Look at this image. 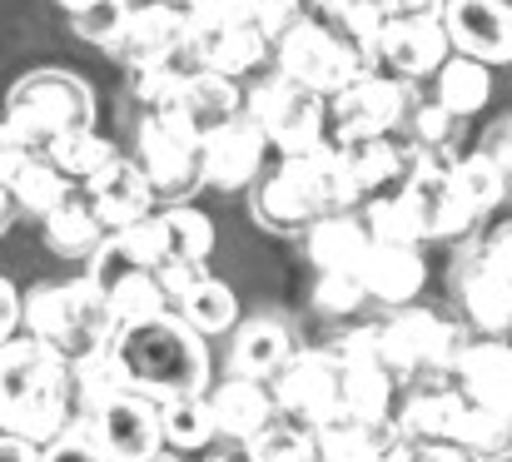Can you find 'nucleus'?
Listing matches in <instances>:
<instances>
[{"label":"nucleus","mask_w":512,"mask_h":462,"mask_svg":"<svg viewBox=\"0 0 512 462\" xmlns=\"http://www.w3.org/2000/svg\"><path fill=\"white\" fill-rule=\"evenodd\" d=\"M70 408H80L75 368L35 338H10L0 348V428L45 448L70 433Z\"/></svg>","instance_id":"f257e3e1"},{"label":"nucleus","mask_w":512,"mask_h":462,"mask_svg":"<svg viewBox=\"0 0 512 462\" xmlns=\"http://www.w3.org/2000/svg\"><path fill=\"white\" fill-rule=\"evenodd\" d=\"M110 353H115L125 388L150 398V403L199 398L209 383V348L179 313H160L150 323L120 328Z\"/></svg>","instance_id":"f03ea898"},{"label":"nucleus","mask_w":512,"mask_h":462,"mask_svg":"<svg viewBox=\"0 0 512 462\" xmlns=\"http://www.w3.org/2000/svg\"><path fill=\"white\" fill-rule=\"evenodd\" d=\"M358 199L353 169L339 140H324L309 154H289L279 159V169L259 184V219L269 229H314L329 214H348V204Z\"/></svg>","instance_id":"7ed1b4c3"},{"label":"nucleus","mask_w":512,"mask_h":462,"mask_svg":"<svg viewBox=\"0 0 512 462\" xmlns=\"http://www.w3.org/2000/svg\"><path fill=\"white\" fill-rule=\"evenodd\" d=\"M25 333L50 353H60L70 368H80L115 348L120 318L95 279H70L25 294Z\"/></svg>","instance_id":"20e7f679"},{"label":"nucleus","mask_w":512,"mask_h":462,"mask_svg":"<svg viewBox=\"0 0 512 462\" xmlns=\"http://www.w3.org/2000/svg\"><path fill=\"white\" fill-rule=\"evenodd\" d=\"M0 130L25 154L50 159V150L60 140H70L75 130H95V95L85 80H75L65 70H35L10 90Z\"/></svg>","instance_id":"39448f33"},{"label":"nucleus","mask_w":512,"mask_h":462,"mask_svg":"<svg viewBox=\"0 0 512 462\" xmlns=\"http://www.w3.org/2000/svg\"><path fill=\"white\" fill-rule=\"evenodd\" d=\"M244 115L264 130V140L284 154H309L314 145H324V120H329V100L314 95L309 85L274 75L264 85H254L244 95Z\"/></svg>","instance_id":"423d86ee"},{"label":"nucleus","mask_w":512,"mask_h":462,"mask_svg":"<svg viewBox=\"0 0 512 462\" xmlns=\"http://www.w3.org/2000/svg\"><path fill=\"white\" fill-rule=\"evenodd\" d=\"M274 55H279V75L309 85V90L324 95V100H334L339 90H348V85L368 70V65L358 60V50L343 40L324 15H319V20L304 15V20L274 45Z\"/></svg>","instance_id":"0eeeda50"},{"label":"nucleus","mask_w":512,"mask_h":462,"mask_svg":"<svg viewBox=\"0 0 512 462\" xmlns=\"http://www.w3.org/2000/svg\"><path fill=\"white\" fill-rule=\"evenodd\" d=\"M388 378H413V373H438V378H453L468 343L458 323L428 313V308H398L388 323Z\"/></svg>","instance_id":"6e6552de"},{"label":"nucleus","mask_w":512,"mask_h":462,"mask_svg":"<svg viewBox=\"0 0 512 462\" xmlns=\"http://www.w3.org/2000/svg\"><path fill=\"white\" fill-rule=\"evenodd\" d=\"M408 80L388 75V70H363L348 90L329 100V120H334V140H378L393 135L408 115Z\"/></svg>","instance_id":"1a4fd4ad"},{"label":"nucleus","mask_w":512,"mask_h":462,"mask_svg":"<svg viewBox=\"0 0 512 462\" xmlns=\"http://www.w3.org/2000/svg\"><path fill=\"white\" fill-rule=\"evenodd\" d=\"M339 393H343V363L334 353H294V363L274 378V403L279 418L319 433L324 423L339 418Z\"/></svg>","instance_id":"9d476101"},{"label":"nucleus","mask_w":512,"mask_h":462,"mask_svg":"<svg viewBox=\"0 0 512 462\" xmlns=\"http://www.w3.org/2000/svg\"><path fill=\"white\" fill-rule=\"evenodd\" d=\"M105 448L110 462H160L165 458V428H160V403L140 393H115L85 418Z\"/></svg>","instance_id":"9b49d317"},{"label":"nucleus","mask_w":512,"mask_h":462,"mask_svg":"<svg viewBox=\"0 0 512 462\" xmlns=\"http://www.w3.org/2000/svg\"><path fill=\"white\" fill-rule=\"evenodd\" d=\"M194 45V20L184 5L174 0H155V5H130V20L115 40V55L130 65V70H145V65H160L174 60L179 50Z\"/></svg>","instance_id":"f8f14e48"},{"label":"nucleus","mask_w":512,"mask_h":462,"mask_svg":"<svg viewBox=\"0 0 512 462\" xmlns=\"http://www.w3.org/2000/svg\"><path fill=\"white\" fill-rule=\"evenodd\" d=\"M140 169H145L155 194L179 199L194 184H204V174H199V140L189 130H179L174 120H165V115H145L140 120Z\"/></svg>","instance_id":"ddd939ff"},{"label":"nucleus","mask_w":512,"mask_h":462,"mask_svg":"<svg viewBox=\"0 0 512 462\" xmlns=\"http://www.w3.org/2000/svg\"><path fill=\"white\" fill-rule=\"evenodd\" d=\"M443 30L453 40V55L508 65L512 60V5L508 0H448Z\"/></svg>","instance_id":"4468645a"},{"label":"nucleus","mask_w":512,"mask_h":462,"mask_svg":"<svg viewBox=\"0 0 512 462\" xmlns=\"http://www.w3.org/2000/svg\"><path fill=\"white\" fill-rule=\"evenodd\" d=\"M448 60H453V40L443 30V15H423V20H388L373 65L398 80H418V75H438Z\"/></svg>","instance_id":"2eb2a0df"},{"label":"nucleus","mask_w":512,"mask_h":462,"mask_svg":"<svg viewBox=\"0 0 512 462\" xmlns=\"http://www.w3.org/2000/svg\"><path fill=\"white\" fill-rule=\"evenodd\" d=\"M155 115L174 120L179 130H189V135L204 145L214 130H224V125L244 120V95L234 90V80L209 75V70H194V75L179 85V95H174L165 110H155Z\"/></svg>","instance_id":"dca6fc26"},{"label":"nucleus","mask_w":512,"mask_h":462,"mask_svg":"<svg viewBox=\"0 0 512 462\" xmlns=\"http://www.w3.org/2000/svg\"><path fill=\"white\" fill-rule=\"evenodd\" d=\"M209 408H214L219 438H229L234 448H249L254 438H264V433L279 423L274 388L259 383V378H239V373H229V378L209 393Z\"/></svg>","instance_id":"f3484780"},{"label":"nucleus","mask_w":512,"mask_h":462,"mask_svg":"<svg viewBox=\"0 0 512 462\" xmlns=\"http://www.w3.org/2000/svg\"><path fill=\"white\" fill-rule=\"evenodd\" d=\"M264 154H269L264 130L244 115V120L214 130V135L199 145V174H204V184H214V189H244V184L264 169Z\"/></svg>","instance_id":"a211bd4d"},{"label":"nucleus","mask_w":512,"mask_h":462,"mask_svg":"<svg viewBox=\"0 0 512 462\" xmlns=\"http://www.w3.org/2000/svg\"><path fill=\"white\" fill-rule=\"evenodd\" d=\"M453 388L473 403V408H488V413H503L512 418V343L508 338H473L458 373H453Z\"/></svg>","instance_id":"6ab92c4d"},{"label":"nucleus","mask_w":512,"mask_h":462,"mask_svg":"<svg viewBox=\"0 0 512 462\" xmlns=\"http://www.w3.org/2000/svg\"><path fill=\"white\" fill-rule=\"evenodd\" d=\"M458 294H463L473 323L488 338H512V279L493 264V254L483 244L473 254H463V264H458Z\"/></svg>","instance_id":"aec40b11"},{"label":"nucleus","mask_w":512,"mask_h":462,"mask_svg":"<svg viewBox=\"0 0 512 462\" xmlns=\"http://www.w3.org/2000/svg\"><path fill=\"white\" fill-rule=\"evenodd\" d=\"M269 50H274V40H269L259 25H249V20L194 25V55H199V70H209V75L239 80V75H249Z\"/></svg>","instance_id":"412c9836"},{"label":"nucleus","mask_w":512,"mask_h":462,"mask_svg":"<svg viewBox=\"0 0 512 462\" xmlns=\"http://www.w3.org/2000/svg\"><path fill=\"white\" fill-rule=\"evenodd\" d=\"M85 194H90V204H95V214H100V224H105L110 234H120V229L150 219V199H155V189H150L140 159H115L100 179L85 184Z\"/></svg>","instance_id":"4be33fe9"},{"label":"nucleus","mask_w":512,"mask_h":462,"mask_svg":"<svg viewBox=\"0 0 512 462\" xmlns=\"http://www.w3.org/2000/svg\"><path fill=\"white\" fill-rule=\"evenodd\" d=\"M358 279H363V294L368 299H383V304H393V313H398V308H413L423 279H428V264L408 244H373L368 259H363V269H358Z\"/></svg>","instance_id":"5701e85b"},{"label":"nucleus","mask_w":512,"mask_h":462,"mask_svg":"<svg viewBox=\"0 0 512 462\" xmlns=\"http://www.w3.org/2000/svg\"><path fill=\"white\" fill-rule=\"evenodd\" d=\"M289 363H294V338H289V328L279 318H249V323H239L234 353H229V373L274 383Z\"/></svg>","instance_id":"b1692460"},{"label":"nucleus","mask_w":512,"mask_h":462,"mask_svg":"<svg viewBox=\"0 0 512 462\" xmlns=\"http://www.w3.org/2000/svg\"><path fill=\"white\" fill-rule=\"evenodd\" d=\"M373 249V234L353 214H329L309 229V259L319 274H358Z\"/></svg>","instance_id":"393cba45"},{"label":"nucleus","mask_w":512,"mask_h":462,"mask_svg":"<svg viewBox=\"0 0 512 462\" xmlns=\"http://www.w3.org/2000/svg\"><path fill=\"white\" fill-rule=\"evenodd\" d=\"M458 413H463V393L448 383V388H433V393H418L403 413H398V438L423 448V443H453V428H458Z\"/></svg>","instance_id":"a878e982"},{"label":"nucleus","mask_w":512,"mask_h":462,"mask_svg":"<svg viewBox=\"0 0 512 462\" xmlns=\"http://www.w3.org/2000/svg\"><path fill=\"white\" fill-rule=\"evenodd\" d=\"M10 194H15V209H25V214H35V219H50L70 194H75V184L50 164V159H40V154H30V159H20L5 179H0Z\"/></svg>","instance_id":"bb28decb"},{"label":"nucleus","mask_w":512,"mask_h":462,"mask_svg":"<svg viewBox=\"0 0 512 462\" xmlns=\"http://www.w3.org/2000/svg\"><path fill=\"white\" fill-rule=\"evenodd\" d=\"M45 239H50V249L55 254H70V259H80V254H90L95 259V249L110 239V229L100 224V214H95V204H90V194H70L50 219H45Z\"/></svg>","instance_id":"cd10ccee"},{"label":"nucleus","mask_w":512,"mask_h":462,"mask_svg":"<svg viewBox=\"0 0 512 462\" xmlns=\"http://www.w3.org/2000/svg\"><path fill=\"white\" fill-rule=\"evenodd\" d=\"M433 85H438V105H443L453 120H468V115H478V110L493 100V70H488L483 60H468V55H453V60L433 75Z\"/></svg>","instance_id":"c85d7f7f"},{"label":"nucleus","mask_w":512,"mask_h":462,"mask_svg":"<svg viewBox=\"0 0 512 462\" xmlns=\"http://www.w3.org/2000/svg\"><path fill=\"white\" fill-rule=\"evenodd\" d=\"M393 408V378L383 368H353L343 363V393H339V418L383 428Z\"/></svg>","instance_id":"c756f323"},{"label":"nucleus","mask_w":512,"mask_h":462,"mask_svg":"<svg viewBox=\"0 0 512 462\" xmlns=\"http://www.w3.org/2000/svg\"><path fill=\"white\" fill-rule=\"evenodd\" d=\"M160 428H165V448H174V453H199V448H209V443L219 438L209 393L160 403Z\"/></svg>","instance_id":"7c9ffc66"},{"label":"nucleus","mask_w":512,"mask_h":462,"mask_svg":"<svg viewBox=\"0 0 512 462\" xmlns=\"http://www.w3.org/2000/svg\"><path fill=\"white\" fill-rule=\"evenodd\" d=\"M453 189H458V199L468 204V214L473 219H483V214H493L503 199H508V179H503V169L488 159V154H468V159H453Z\"/></svg>","instance_id":"2f4dec72"},{"label":"nucleus","mask_w":512,"mask_h":462,"mask_svg":"<svg viewBox=\"0 0 512 462\" xmlns=\"http://www.w3.org/2000/svg\"><path fill=\"white\" fill-rule=\"evenodd\" d=\"M453 443H463L468 453H478L483 462H503V458H512V418L488 413V408H473V403L463 398Z\"/></svg>","instance_id":"473e14b6"},{"label":"nucleus","mask_w":512,"mask_h":462,"mask_svg":"<svg viewBox=\"0 0 512 462\" xmlns=\"http://www.w3.org/2000/svg\"><path fill=\"white\" fill-rule=\"evenodd\" d=\"M174 313L194 328V333H224V328H234V318H239V299H234V289L229 284H219L214 274L204 279V284H194Z\"/></svg>","instance_id":"72a5a7b5"},{"label":"nucleus","mask_w":512,"mask_h":462,"mask_svg":"<svg viewBox=\"0 0 512 462\" xmlns=\"http://www.w3.org/2000/svg\"><path fill=\"white\" fill-rule=\"evenodd\" d=\"M115 159H120L115 145H110L105 135H95V130H75L70 140H60V145L50 150V164H55L70 184H90V179H100Z\"/></svg>","instance_id":"f704fd0d"},{"label":"nucleus","mask_w":512,"mask_h":462,"mask_svg":"<svg viewBox=\"0 0 512 462\" xmlns=\"http://www.w3.org/2000/svg\"><path fill=\"white\" fill-rule=\"evenodd\" d=\"M160 224H165V249H170V259H189V264H204L209 254H214V219L209 214H199V209H189V204H174L160 214ZM165 259V264H170Z\"/></svg>","instance_id":"c9c22d12"},{"label":"nucleus","mask_w":512,"mask_h":462,"mask_svg":"<svg viewBox=\"0 0 512 462\" xmlns=\"http://www.w3.org/2000/svg\"><path fill=\"white\" fill-rule=\"evenodd\" d=\"M368 234H373V244H408V249H418L428 234H423V219H418V209H413V199L398 189V194H388V199H373L368 204Z\"/></svg>","instance_id":"e433bc0d"},{"label":"nucleus","mask_w":512,"mask_h":462,"mask_svg":"<svg viewBox=\"0 0 512 462\" xmlns=\"http://www.w3.org/2000/svg\"><path fill=\"white\" fill-rule=\"evenodd\" d=\"M334 30H339L343 40L358 50V60L373 70V60H378V40H383V10L373 5V0H343V5H334L329 15H324Z\"/></svg>","instance_id":"4c0bfd02"},{"label":"nucleus","mask_w":512,"mask_h":462,"mask_svg":"<svg viewBox=\"0 0 512 462\" xmlns=\"http://www.w3.org/2000/svg\"><path fill=\"white\" fill-rule=\"evenodd\" d=\"M110 308H115L120 328L150 323V318H160V313H174L170 299H165V289L155 284V274H135V279H125L120 289H110Z\"/></svg>","instance_id":"58836bf2"},{"label":"nucleus","mask_w":512,"mask_h":462,"mask_svg":"<svg viewBox=\"0 0 512 462\" xmlns=\"http://www.w3.org/2000/svg\"><path fill=\"white\" fill-rule=\"evenodd\" d=\"M249 458L254 462H319V443L299 423H274L264 438L249 443Z\"/></svg>","instance_id":"ea45409f"},{"label":"nucleus","mask_w":512,"mask_h":462,"mask_svg":"<svg viewBox=\"0 0 512 462\" xmlns=\"http://www.w3.org/2000/svg\"><path fill=\"white\" fill-rule=\"evenodd\" d=\"M125 20H130V5H125V0H95L90 10H80V15H75V35H85L90 45L115 50V40H120Z\"/></svg>","instance_id":"a19ab883"},{"label":"nucleus","mask_w":512,"mask_h":462,"mask_svg":"<svg viewBox=\"0 0 512 462\" xmlns=\"http://www.w3.org/2000/svg\"><path fill=\"white\" fill-rule=\"evenodd\" d=\"M244 20L259 25L274 45L304 20V0H244Z\"/></svg>","instance_id":"79ce46f5"},{"label":"nucleus","mask_w":512,"mask_h":462,"mask_svg":"<svg viewBox=\"0 0 512 462\" xmlns=\"http://www.w3.org/2000/svg\"><path fill=\"white\" fill-rule=\"evenodd\" d=\"M40 462H110V458H105L95 428L85 423V428H70V433H60L55 443H45V448H40Z\"/></svg>","instance_id":"37998d69"},{"label":"nucleus","mask_w":512,"mask_h":462,"mask_svg":"<svg viewBox=\"0 0 512 462\" xmlns=\"http://www.w3.org/2000/svg\"><path fill=\"white\" fill-rule=\"evenodd\" d=\"M363 279L358 274H319V289H314V304L324 313H353L363 304Z\"/></svg>","instance_id":"c03bdc74"},{"label":"nucleus","mask_w":512,"mask_h":462,"mask_svg":"<svg viewBox=\"0 0 512 462\" xmlns=\"http://www.w3.org/2000/svg\"><path fill=\"white\" fill-rule=\"evenodd\" d=\"M453 115L438 105V100H423L418 110H413V145H423V150H443L448 145V135H453Z\"/></svg>","instance_id":"a18cd8bd"},{"label":"nucleus","mask_w":512,"mask_h":462,"mask_svg":"<svg viewBox=\"0 0 512 462\" xmlns=\"http://www.w3.org/2000/svg\"><path fill=\"white\" fill-rule=\"evenodd\" d=\"M204 279H209V269H204V264H189V259H170V264H160V269H155V284L165 289L170 308L179 304L194 284H204Z\"/></svg>","instance_id":"49530a36"},{"label":"nucleus","mask_w":512,"mask_h":462,"mask_svg":"<svg viewBox=\"0 0 512 462\" xmlns=\"http://www.w3.org/2000/svg\"><path fill=\"white\" fill-rule=\"evenodd\" d=\"M20 323H25V294L0 274V348L15 338V328H20Z\"/></svg>","instance_id":"de8ad7c7"},{"label":"nucleus","mask_w":512,"mask_h":462,"mask_svg":"<svg viewBox=\"0 0 512 462\" xmlns=\"http://www.w3.org/2000/svg\"><path fill=\"white\" fill-rule=\"evenodd\" d=\"M383 10V20H423V15H443L448 0H373Z\"/></svg>","instance_id":"09e8293b"},{"label":"nucleus","mask_w":512,"mask_h":462,"mask_svg":"<svg viewBox=\"0 0 512 462\" xmlns=\"http://www.w3.org/2000/svg\"><path fill=\"white\" fill-rule=\"evenodd\" d=\"M483 154H488V159L503 169V179L512 184V120H503V125L488 135V150H483Z\"/></svg>","instance_id":"8fccbe9b"},{"label":"nucleus","mask_w":512,"mask_h":462,"mask_svg":"<svg viewBox=\"0 0 512 462\" xmlns=\"http://www.w3.org/2000/svg\"><path fill=\"white\" fill-rule=\"evenodd\" d=\"M413 462H483V458L468 453L463 443H423V448H413Z\"/></svg>","instance_id":"3c124183"},{"label":"nucleus","mask_w":512,"mask_h":462,"mask_svg":"<svg viewBox=\"0 0 512 462\" xmlns=\"http://www.w3.org/2000/svg\"><path fill=\"white\" fill-rule=\"evenodd\" d=\"M483 249L493 254V264H498V269L512 279V224H498V229L483 239Z\"/></svg>","instance_id":"603ef678"},{"label":"nucleus","mask_w":512,"mask_h":462,"mask_svg":"<svg viewBox=\"0 0 512 462\" xmlns=\"http://www.w3.org/2000/svg\"><path fill=\"white\" fill-rule=\"evenodd\" d=\"M0 462H40V448L15 433H0Z\"/></svg>","instance_id":"864d4df0"},{"label":"nucleus","mask_w":512,"mask_h":462,"mask_svg":"<svg viewBox=\"0 0 512 462\" xmlns=\"http://www.w3.org/2000/svg\"><path fill=\"white\" fill-rule=\"evenodd\" d=\"M10 219H15V194H10V189L0 184V234L10 229Z\"/></svg>","instance_id":"5fc2aeb1"},{"label":"nucleus","mask_w":512,"mask_h":462,"mask_svg":"<svg viewBox=\"0 0 512 462\" xmlns=\"http://www.w3.org/2000/svg\"><path fill=\"white\" fill-rule=\"evenodd\" d=\"M209 462H254V458H249V448H229V453H219V458H209Z\"/></svg>","instance_id":"6e6d98bb"},{"label":"nucleus","mask_w":512,"mask_h":462,"mask_svg":"<svg viewBox=\"0 0 512 462\" xmlns=\"http://www.w3.org/2000/svg\"><path fill=\"white\" fill-rule=\"evenodd\" d=\"M60 5H65V10H70V15H80V10H90V5H95V0H60Z\"/></svg>","instance_id":"4d7b16f0"},{"label":"nucleus","mask_w":512,"mask_h":462,"mask_svg":"<svg viewBox=\"0 0 512 462\" xmlns=\"http://www.w3.org/2000/svg\"><path fill=\"white\" fill-rule=\"evenodd\" d=\"M334 5H343V0H314V10H319V15H329Z\"/></svg>","instance_id":"13d9d810"},{"label":"nucleus","mask_w":512,"mask_h":462,"mask_svg":"<svg viewBox=\"0 0 512 462\" xmlns=\"http://www.w3.org/2000/svg\"><path fill=\"white\" fill-rule=\"evenodd\" d=\"M125 5H155V0H125Z\"/></svg>","instance_id":"bf43d9fd"},{"label":"nucleus","mask_w":512,"mask_h":462,"mask_svg":"<svg viewBox=\"0 0 512 462\" xmlns=\"http://www.w3.org/2000/svg\"><path fill=\"white\" fill-rule=\"evenodd\" d=\"M160 462H170V458H160Z\"/></svg>","instance_id":"052dcab7"},{"label":"nucleus","mask_w":512,"mask_h":462,"mask_svg":"<svg viewBox=\"0 0 512 462\" xmlns=\"http://www.w3.org/2000/svg\"><path fill=\"white\" fill-rule=\"evenodd\" d=\"M508 343H512V338H508Z\"/></svg>","instance_id":"680f3d73"},{"label":"nucleus","mask_w":512,"mask_h":462,"mask_svg":"<svg viewBox=\"0 0 512 462\" xmlns=\"http://www.w3.org/2000/svg\"><path fill=\"white\" fill-rule=\"evenodd\" d=\"M508 5H512V0H508Z\"/></svg>","instance_id":"e2e57ef3"}]
</instances>
